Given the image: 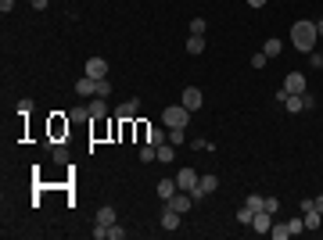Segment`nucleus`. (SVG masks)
<instances>
[{"instance_id":"f257e3e1","label":"nucleus","mask_w":323,"mask_h":240,"mask_svg":"<svg viewBox=\"0 0 323 240\" xmlns=\"http://www.w3.org/2000/svg\"><path fill=\"white\" fill-rule=\"evenodd\" d=\"M316 36H319V32H316V22H305V18H302V22L291 25V43H295L298 51H305V54H312Z\"/></svg>"},{"instance_id":"f03ea898","label":"nucleus","mask_w":323,"mask_h":240,"mask_svg":"<svg viewBox=\"0 0 323 240\" xmlns=\"http://www.w3.org/2000/svg\"><path fill=\"white\" fill-rule=\"evenodd\" d=\"M162 122H166L169 129H187V122H190V111H187L183 104H169L166 111H162Z\"/></svg>"},{"instance_id":"7ed1b4c3","label":"nucleus","mask_w":323,"mask_h":240,"mask_svg":"<svg viewBox=\"0 0 323 240\" xmlns=\"http://www.w3.org/2000/svg\"><path fill=\"white\" fill-rule=\"evenodd\" d=\"M166 205H169L173 212H180V215H183V212H190V205H194V197H190L187 190H176V194L169 197V201H166Z\"/></svg>"},{"instance_id":"20e7f679","label":"nucleus","mask_w":323,"mask_h":240,"mask_svg":"<svg viewBox=\"0 0 323 240\" xmlns=\"http://www.w3.org/2000/svg\"><path fill=\"white\" fill-rule=\"evenodd\" d=\"M197 183H201V176H197L194 169H180V172H176V186H180V190L190 194V190H197Z\"/></svg>"},{"instance_id":"39448f33","label":"nucleus","mask_w":323,"mask_h":240,"mask_svg":"<svg viewBox=\"0 0 323 240\" xmlns=\"http://www.w3.org/2000/svg\"><path fill=\"white\" fill-rule=\"evenodd\" d=\"M201 101H205V97H201V90H197V86H187V90H183V101H180V104H183L187 111H197V108H201Z\"/></svg>"},{"instance_id":"423d86ee","label":"nucleus","mask_w":323,"mask_h":240,"mask_svg":"<svg viewBox=\"0 0 323 240\" xmlns=\"http://www.w3.org/2000/svg\"><path fill=\"white\" fill-rule=\"evenodd\" d=\"M87 75L90 79H108V61L104 58H90L87 61Z\"/></svg>"},{"instance_id":"0eeeda50","label":"nucleus","mask_w":323,"mask_h":240,"mask_svg":"<svg viewBox=\"0 0 323 240\" xmlns=\"http://www.w3.org/2000/svg\"><path fill=\"white\" fill-rule=\"evenodd\" d=\"M284 90H288V93H305V75H302V72H288Z\"/></svg>"},{"instance_id":"6e6552de","label":"nucleus","mask_w":323,"mask_h":240,"mask_svg":"<svg viewBox=\"0 0 323 240\" xmlns=\"http://www.w3.org/2000/svg\"><path fill=\"white\" fill-rule=\"evenodd\" d=\"M252 229H255V233H269V229H273V215H269L266 208H262V212H255V219H252Z\"/></svg>"},{"instance_id":"1a4fd4ad","label":"nucleus","mask_w":323,"mask_h":240,"mask_svg":"<svg viewBox=\"0 0 323 240\" xmlns=\"http://www.w3.org/2000/svg\"><path fill=\"white\" fill-rule=\"evenodd\" d=\"M75 93H79V97H97V79L83 75V79L75 83Z\"/></svg>"},{"instance_id":"9d476101","label":"nucleus","mask_w":323,"mask_h":240,"mask_svg":"<svg viewBox=\"0 0 323 240\" xmlns=\"http://www.w3.org/2000/svg\"><path fill=\"white\" fill-rule=\"evenodd\" d=\"M284 108H288V115H298V111H305V97L302 93H288Z\"/></svg>"},{"instance_id":"9b49d317","label":"nucleus","mask_w":323,"mask_h":240,"mask_svg":"<svg viewBox=\"0 0 323 240\" xmlns=\"http://www.w3.org/2000/svg\"><path fill=\"white\" fill-rule=\"evenodd\" d=\"M162 229H180V212H173L166 205V212H162Z\"/></svg>"},{"instance_id":"f8f14e48","label":"nucleus","mask_w":323,"mask_h":240,"mask_svg":"<svg viewBox=\"0 0 323 240\" xmlns=\"http://www.w3.org/2000/svg\"><path fill=\"white\" fill-rule=\"evenodd\" d=\"M302 222H305V229H319L323 226V215L316 208H309V212H302Z\"/></svg>"},{"instance_id":"ddd939ff","label":"nucleus","mask_w":323,"mask_h":240,"mask_svg":"<svg viewBox=\"0 0 323 240\" xmlns=\"http://www.w3.org/2000/svg\"><path fill=\"white\" fill-rule=\"evenodd\" d=\"M273 240H288V236H295V229H291V222H273Z\"/></svg>"},{"instance_id":"4468645a","label":"nucleus","mask_w":323,"mask_h":240,"mask_svg":"<svg viewBox=\"0 0 323 240\" xmlns=\"http://www.w3.org/2000/svg\"><path fill=\"white\" fill-rule=\"evenodd\" d=\"M176 190H180V186H176V179H162V183H158V197H162V201H169Z\"/></svg>"},{"instance_id":"2eb2a0df","label":"nucleus","mask_w":323,"mask_h":240,"mask_svg":"<svg viewBox=\"0 0 323 240\" xmlns=\"http://www.w3.org/2000/svg\"><path fill=\"white\" fill-rule=\"evenodd\" d=\"M197 186H201V194L209 197V194H216V190H219V179H216V176L209 172V176H201V183H197Z\"/></svg>"},{"instance_id":"dca6fc26","label":"nucleus","mask_w":323,"mask_h":240,"mask_svg":"<svg viewBox=\"0 0 323 240\" xmlns=\"http://www.w3.org/2000/svg\"><path fill=\"white\" fill-rule=\"evenodd\" d=\"M173 158H176V147H173V143H158V162H162V165H169Z\"/></svg>"},{"instance_id":"f3484780","label":"nucleus","mask_w":323,"mask_h":240,"mask_svg":"<svg viewBox=\"0 0 323 240\" xmlns=\"http://www.w3.org/2000/svg\"><path fill=\"white\" fill-rule=\"evenodd\" d=\"M137 111H140V101H137V97H130L123 108H118V115H123V118H137Z\"/></svg>"},{"instance_id":"a211bd4d","label":"nucleus","mask_w":323,"mask_h":240,"mask_svg":"<svg viewBox=\"0 0 323 240\" xmlns=\"http://www.w3.org/2000/svg\"><path fill=\"white\" fill-rule=\"evenodd\" d=\"M90 115H94V118L108 115V101H104V97H94V101H90Z\"/></svg>"},{"instance_id":"6ab92c4d","label":"nucleus","mask_w":323,"mask_h":240,"mask_svg":"<svg viewBox=\"0 0 323 240\" xmlns=\"http://www.w3.org/2000/svg\"><path fill=\"white\" fill-rule=\"evenodd\" d=\"M262 51H266V58H276V54H280V51H284V43H280V39H276V36H269V39H266V47H262Z\"/></svg>"},{"instance_id":"aec40b11","label":"nucleus","mask_w":323,"mask_h":240,"mask_svg":"<svg viewBox=\"0 0 323 240\" xmlns=\"http://www.w3.org/2000/svg\"><path fill=\"white\" fill-rule=\"evenodd\" d=\"M187 51L190 54H205V36H190L187 39Z\"/></svg>"},{"instance_id":"412c9836","label":"nucleus","mask_w":323,"mask_h":240,"mask_svg":"<svg viewBox=\"0 0 323 240\" xmlns=\"http://www.w3.org/2000/svg\"><path fill=\"white\" fill-rule=\"evenodd\" d=\"M97 222H101V226H111V222H115V208H111V205H104V208L97 212Z\"/></svg>"},{"instance_id":"4be33fe9","label":"nucleus","mask_w":323,"mask_h":240,"mask_svg":"<svg viewBox=\"0 0 323 240\" xmlns=\"http://www.w3.org/2000/svg\"><path fill=\"white\" fill-rule=\"evenodd\" d=\"M245 205H248L252 212H262V205H266V197H262V194H248V197H245Z\"/></svg>"},{"instance_id":"5701e85b","label":"nucleus","mask_w":323,"mask_h":240,"mask_svg":"<svg viewBox=\"0 0 323 240\" xmlns=\"http://www.w3.org/2000/svg\"><path fill=\"white\" fill-rule=\"evenodd\" d=\"M140 162H158V147L154 143H144L140 147Z\"/></svg>"},{"instance_id":"b1692460","label":"nucleus","mask_w":323,"mask_h":240,"mask_svg":"<svg viewBox=\"0 0 323 240\" xmlns=\"http://www.w3.org/2000/svg\"><path fill=\"white\" fill-rule=\"evenodd\" d=\"M166 140H169V136H166V129H158V126H154V129H147V143H154V147H158V143H166Z\"/></svg>"},{"instance_id":"393cba45","label":"nucleus","mask_w":323,"mask_h":240,"mask_svg":"<svg viewBox=\"0 0 323 240\" xmlns=\"http://www.w3.org/2000/svg\"><path fill=\"white\" fill-rule=\"evenodd\" d=\"M252 219H255V212H252L248 205H240V208H237V222H245V226H252Z\"/></svg>"},{"instance_id":"a878e982","label":"nucleus","mask_w":323,"mask_h":240,"mask_svg":"<svg viewBox=\"0 0 323 240\" xmlns=\"http://www.w3.org/2000/svg\"><path fill=\"white\" fill-rule=\"evenodd\" d=\"M205 18H190V36H205Z\"/></svg>"},{"instance_id":"bb28decb","label":"nucleus","mask_w":323,"mask_h":240,"mask_svg":"<svg viewBox=\"0 0 323 240\" xmlns=\"http://www.w3.org/2000/svg\"><path fill=\"white\" fill-rule=\"evenodd\" d=\"M123 236H126V229L118 226V222H111V226H108V240H123Z\"/></svg>"},{"instance_id":"cd10ccee","label":"nucleus","mask_w":323,"mask_h":240,"mask_svg":"<svg viewBox=\"0 0 323 240\" xmlns=\"http://www.w3.org/2000/svg\"><path fill=\"white\" fill-rule=\"evenodd\" d=\"M87 118H90V108H75L72 111V122H87Z\"/></svg>"},{"instance_id":"c85d7f7f","label":"nucleus","mask_w":323,"mask_h":240,"mask_svg":"<svg viewBox=\"0 0 323 240\" xmlns=\"http://www.w3.org/2000/svg\"><path fill=\"white\" fill-rule=\"evenodd\" d=\"M111 93V83H108V79H97V97H108Z\"/></svg>"},{"instance_id":"c756f323","label":"nucleus","mask_w":323,"mask_h":240,"mask_svg":"<svg viewBox=\"0 0 323 240\" xmlns=\"http://www.w3.org/2000/svg\"><path fill=\"white\" fill-rule=\"evenodd\" d=\"M54 162H68V147H61V143L54 147Z\"/></svg>"},{"instance_id":"7c9ffc66","label":"nucleus","mask_w":323,"mask_h":240,"mask_svg":"<svg viewBox=\"0 0 323 240\" xmlns=\"http://www.w3.org/2000/svg\"><path fill=\"white\" fill-rule=\"evenodd\" d=\"M269 215H276V208H280V201H276V197H266V205H262Z\"/></svg>"},{"instance_id":"2f4dec72","label":"nucleus","mask_w":323,"mask_h":240,"mask_svg":"<svg viewBox=\"0 0 323 240\" xmlns=\"http://www.w3.org/2000/svg\"><path fill=\"white\" fill-rule=\"evenodd\" d=\"M252 68H266V51H259V54L252 58Z\"/></svg>"},{"instance_id":"473e14b6","label":"nucleus","mask_w":323,"mask_h":240,"mask_svg":"<svg viewBox=\"0 0 323 240\" xmlns=\"http://www.w3.org/2000/svg\"><path fill=\"white\" fill-rule=\"evenodd\" d=\"M29 111H32V101L22 97V101H18V115H29Z\"/></svg>"},{"instance_id":"72a5a7b5","label":"nucleus","mask_w":323,"mask_h":240,"mask_svg":"<svg viewBox=\"0 0 323 240\" xmlns=\"http://www.w3.org/2000/svg\"><path fill=\"white\" fill-rule=\"evenodd\" d=\"M169 143H173V147L183 143V129H169Z\"/></svg>"},{"instance_id":"f704fd0d","label":"nucleus","mask_w":323,"mask_h":240,"mask_svg":"<svg viewBox=\"0 0 323 240\" xmlns=\"http://www.w3.org/2000/svg\"><path fill=\"white\" fill-rule=\"evenodd\" d=\"M29 4H32V11H44V8L51 4V0H29Z\"/></svg>"},{"instance_id":"c9c22d12","label":"nucleus","mask_w":323,"mask_h":240,"mask_svg":"<svg viewBox=\"0 0 323 240\" xmlns=\"http://www.w3.org/2000/svg\"><path fill=\"white\" fill-rule=\"evenodd\" d=\"M309 65H312V68H323V54H312V58H309Z\"/></svg>"},{"instance_id":"e433bc0d","label":"nucleus","mask_w":323,"mask_h":240,"mask_svg":"<svg viewBox=\"0 0 323 240\" xmlns=\"http://www.w3.org/2000/svg\"><path fill=\"white\" fill-rule=\"evenodd\" d=\"M11 8H15V0H0V11H4V15H8Z\"/></svg>"},{"instance_id":"4c0bfd02","label":"nucleus","mask_w":323,"mask_h":240,"mask_svg":"<svg viewBox=\"0 0 323 240\" xmlns=\"http://www.w3.org/2000/svg\"><path fill=\"white\" fill-rule=\"evenodd\" d=\"M312 208H316V212L323 215V197H312Z\"/></svg>"},{"instance_id":"58836bf2","label":"nucleus","mask_w":323,"mask_h":240,"mask_svg":"<svg viewBox=\"0 0 323 240\" xmlns=\"http://www.w3.org/2000/svg\"><path fill=\"white\" fill-rule=\"evenodd\" d=\"M248 4H252V8H266V0H248Z\"/></svg>"},{"instance_id":"ea45409f","label":"nucleus","mask_w":323,"mask_h":240,"mask_svg":"<svg viewBox=\"0 0 323 240\" xmlns=\"http://www.w3.org/2000/svg\"><path fill=\"white\" fill-rule=\"evenodd\" d=\"M316 32H319V36H323V22H319V25H316Z\"/></svg>"}]
</instances>
